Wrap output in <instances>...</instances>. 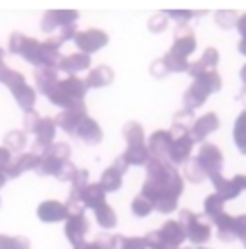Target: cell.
Returning a JSON list of instances; mask_svg holds the SVG:
<instances>
[{
  "label": "cell",
  "instance_id": "obj_1",
  "mask_svg": "<svg viewBox=\"0 0 246 249\" xmlns=\"http://www.w3.org/2000/svg\"><path fill=\"white\" fill-rule=\"evenodd\" d=\"M184 190L183 177L167 159L152 157L146 165V180L141 194L146 196L154 203V209L169 215L177 211L179 197Z\"/></svg>",
  "mask_w": 246,
  "mask_h": 249
},
{
  "label": "cell",
  "instance_id": "obj_2",
  "mask_svg": "<svg viewBox=\"0 0 246 249\" xmlns=\"http://www.w3.org/2000/svg\"><path fill=\"white\" fill-rule=\"evenodd\" d=\"M221 87H223V83H221V77H219L217 71H206V73H202L186 89V92L183 96V106H184L183 109L194 113L198 107H202L206 104V100L212 94L219 92Z\"/></svg>",
  "mask_w": 246,
  "mask_h": 249
},
{
  "label": "cell",
  "instance_id": "obj_3",
  "mask_svg": "<svg viewBox=\"0 0 246 249\" xmlns=\"http://www.w3.org/2000/svg\"><path fill=\"white\" fill-rule=\"evenodd\" d=\"M0 83H2L6 89H10V92L14 96L16 104L21 107L23 113L33 111V107H35V104H37V90L25 81V77H23L20 71H14V69L6 67V69L0 73Z\"/></svg>",
  "mask_w": 246,
  "mask_h": 249
},
{
  "label": "cell",
  "instance_id": "obj_4",
  "mask_svg": "<svg viewBox=\"0 0 246 249\" xmlns=\"http://www.w3.org/2000/svg\"><path fill=\"white\" fill-rule=\"evenodd\" d=\"M71 157V148L65 142H54L50 148H46L41 154V163L39 169L35 171L41 177H58L63 165Z\"/></svg>",
  "mask_w": 246,
  "mask_h": 249
},
{
  "label": "cell",
  "instance_id": "obj_5",
  "mask_svg": "<svg viewBox=\"0 0 246 249\" xmlns=\"http://www.w3.org/2000/svg\"><path fill=\"white\" fill-rule=\"evenodd\" d=\"M8 52L14 56H21L23 60L37 69L42 67V50H41V40L27 36L23 33H12L8 38Z\"/></svg>",
  "mask_w": 246,
  "mask_h": 249
},
{
  "label": "cell",
  "instance_id": "obj_6",
  "mask_svg": "<svg viewBox=\"0 0 246 249\" xmlns=\"http://www.w3.org/2000/svg\"><path fill=\"white\" fill-rule=\"evenodd\" d=\"M179 222L183 224L184 232H186V240H190L194 246H204L210 242L212 238V226L210 222H206L202 215L183 209L179 213Z\"/></svg>",
  "mask_w": 246,
  "mask_h": 249
},
{
  "label": "cell",
  "instance_id": "obj_7",
  "mask_svg": "<svg viewBox=\"0 0 246 249\" xmlns=\"http://www.w3.org/2000/svg\"><path fill=\"white\" fill-rule=\"evenodd\" d=\"M91 230V222L85 217V211L79 213H69V217L63 222V234L67 238V242L73 246V249L85 244V236Z\"/></svg>",
  "mask_w": 246,
  "mask_h": 249
},
{
  "label": "cell",
  "instance_id": "obj_8",
  "mask_svg": "<svg viewBox=\"0 0 246 249\" xmlns=\"http://www.w3.org/2000/svg\"><path fill=\"white\" fill-rule=\"evenodd\" d=\"M194 159H196V163L200 165V169L204 171V175L208 178L221 173V169H223V152L212 142L200 144V150H198Z\"/></svg>",
  "mask_w": 246,
  "mask_h": 249
},
{
  "label": "cell",
  "instance_id": "obj_9",
  "mask_svg": "<svg viewBox=\"0 0 246 249\" xmlns=\"http://www.w3.org/2000/svg\"><path fill=\"white\" fill-rule=\"evenodd\" d=\"M212 184L215 188V194H219L225 201L237 199L246 190V175H235L233 178H225L221 173L210 177Z\"/></svg>",
  "mask_w": 246,
  "mask_h": 249
},
{
  "label": "cell",
  "instance_id": "obj_10",
  "mask_svg": "<svg viewBox=\"0 0 246 249\" xmlns=\"http://www.w3.org/2000/svg\"><path fill=\"white\" fill-rule=\"evenodd\" d=\"M173 132V142L169 146V152H167V161L171 165H184L188 159H190V154H192V148H194V140L190 136V132Z\"/></svg>",
  "mask_w": 246,
  "mask_h": 249
},
{
  "label": "cell",
  "instance_id": "obj_11",
  "mask_svg": "<svg viewBox=\"0 0 246 249\" xmlns=\"http://www.w3.org/2000/svg\"><path fill=\"white\" fill-rule=\"evenodd\" d=\"M75 46L79 48V52L91 56L94 52L102 50L104 46H108L110 42V36L108 33L102 31V29H87V31H79L75 36Z\"/></svg>",
  "mask_w": 246,
  "mask_h": 249
},
{
  "label": "cell",
  "instance_id": "obj_12",
  "mask_svg": "<svg viewBox=\"0 0 246 249\" xmlns=\"http://www.w3.org/2000/svg\"><path fill=\"white\" fill-rule=\"evenodd\" d=\"M77 19H79V12L77 10H48L42 16L41 29L44 33H54L56 29L77 25Z\"/></svg>",
  "mask_w": 246,
  "mask_h": 249
},
{
  "label": "cell",
  "instance_id": "obj_13",
  "mask_svg": "<svg viewBox=\"0 0 246 249\" xmlns=\"http://www.w3.org/2000/svg\"><path fill=\"white\" fill-rule=\"evenodd\" d=\"M196 36H194V31L188 27V25H179L175 29V36H173V44L169 48V54L181 58V60H188V56L192 52H196Z\"/></svg>",
  "mask_w": 246,
  "mask_h": 249
},
{
  "label": "cell",
  "instance_id": "obj_14",
  "mask_svg": "<svg viewBox=\"0 0 246 249\" xmlns=\"http://www.w3.org/2000/svg\"><path fill=\"white\" fill-rule=\"evenodd\" d=\"M37 217L46 224L65 222V218L69 217V207L65 203L58 201V199H46L37 207Z\"/></svg>",
  "mask_w": 246,
  "mask_h": 249
},
{
  "label": "cell",
  "instance_id": "obj_15",
  "mask_svg": "<svg viewBox=\"0 0 246 249\" xmlns=\"http://www.w3.org/2000/svg\"><path fill=\"white\" fill-rule=\"evenodd\" d=\"M56 128H58V124H56V119H52V117H41V121L39 124L35 126V130H33V134H35V150H46V148H50L52 144H54V138H56Z\"/></svg>",
  "mask_w": 246,
  "mask_h": 249
},
{
  "label": "cell",
  "instance_id": "obj_16",
  "mask_svg": "<svg viewBox=\"0 0 246 249\" xmlns=\"http://www.w3.org/2000/svg\"><path fill=\"white\" fill-rule=\"evenodd\" d=\"M217 128H219V117H217V113L208 111V113H204L202 117H198L192 123V126H190V136H192L194 142L204 144L208 140V136L214 134Z\"/></svg>",
  "mask_w": 246,
  "mask_h": 249
},
{
  "label": "cell",
  "instance_id": "obj_17",
  "mask_svg": "<svg viewBox=\"0 0 246 249\" xmlns=\"http://www.w3.org/2000/svg\"><path fill=\"white\" fill-rule=\"evenodd\" d=\"M87 117V106H85V102L83 104H77V106H73V107H69V109H63L60 115L56 117V124L60 126L63 132H67V134H75V130H77V126L81 124V121Z\"/></svg>",
  "mask_w": 246,
  "mask_h": 249
},
{
  "label": "cell",
  "instance_id": "obj_18",
  "mask_svg": "<svg viewBox=\"0 0 246 249\" xmlns=\"http://www.w3.org/2000/svg\"><path fill=\"white\" fill-rule=\"evenodd\" d=\"M160 240L164 242V246L171 249H179L186 240V232H184L183 224L179 220H167L164 222V226L158 230Z\"/></svg>",
  "mask_w": 246,
  "mask_h": 249
},
{
  "label": "cell",
  "instance_id": "obj_19",
  "mask_svg": "<svg viewBox=\"0 0 246 249\" xmlns=\"http://www.w3.org/2000/svg\"><path fill=\"white\" fill-rule=\"evenodd\" d=\"M39 163H41V156L37 152H23V154H18L14 157L10 169L6 171V177L8 178H18L20 175L27 173V171H37L39 169Z\"/></svg>",
  "mask_w": 246,
  "mask_h": 249
},
{
  "label": "cell",
  "instance_id": "obj_20",
  "mask_svg": "<svg viewBox=\"0 0 246 249\" xmlns=\"http://www.w3.org/2000/svg\"><path fill=\"white\" fill-rule=\"evenodd\" d=\"M73 136H75V138H79L81 142L89 144V146H96V144H100V142H102L104 132H102V128H100L98 121L87 115V117L81 121V124L77 126V130H75V134H73Z\"/></svg>",
  "mask_w": 246,
  "mask_h": 249
},
{
  "label": "cell",
  "instance_id": "obj_21",
  "mask_svg": "<svg viewBox=\"0 0 246 249\" xmlns=\"http://www.w3.org/2000/svg\"><path fill=\"white\" fill-rule=\"evenodd\" d=\"M173 142V132L171 130H156L150 134L148 138V152L152 157H158V159H167V152H169V146Z\"/></svg>",
  "mask_w": 246,
  "mask_h": 249
},
{
  "label": "cell",
  "instance_id": "obj_22",
  "mask_svg": "<svg viewBox=\"0 0 246 249\" xmlns=\"http://www.w3.org/2000/svg\"><path fill=\"white\" fill-rule=\"evenodd\" d=\"M217 63H219V52H217V48L210 46V48H206V50L202 52L200 60L190 63V67H188L186 73H188L192 79H196V77H200V75L206 73V71H215Z\"/></svg>",
  "mask_w": 246,
  "mask_h": 249
},
{
  "label": "cell",
  "instance_id": "obj_23",
  "mask_svg": "<svg viewBox=\"0 0 246 249\" xmlns=\"http://www.w3.org/2000/svg\"><path fill=\"white\" fill-rule=\"evenodd\" d=\"M106 190L102 188L100 182H92L89 186H85L79 194V203L85 207V209H98L102 203H106Z\"/></svg>",
  "mask_w": 246,
  "mask_h": 249
},
{
  "label": "cell",
  "instance_id": "obj_24",
  "mask_svg": "<svg viewBox=\"0 0 246 249\" xmlns=\"http://www.w3.org/2000/svg\"><path fill=\"white\" fill-rule=\"evenodd\" d=\"M91 71V56L83 54V52H75L69 56H63L58 63V71H63L67 75H77L81 71Z\"/></svg>",
  "mask_w": 246,
  "mask_h": 249
},
{
  "label": "cell",
  "instance_id": "obj_25",
  "mask_svg": "<svg viewBox=\"0 0 246 249\" xmlns=\"http://www.w3.org/2000/svg\"><path fill=\"white\" fill-rule=\"evenodd\" d=\"M122 157L127 161V165H135V167H143L148 165V161L152 159L146 142H137V144H127V150L122 154Z\"/></svg>",
  "mask_w": 246,
  "mask_h": 249
},
{
  "label": "cell",
  "instance_id": "obj_26",
  "mask_svg": "<svg viewBox=\"0 0 246 249\" xmlns=\"http://www.w3.org/2000/svg\"><path fill=\"white\" fill-rule=\"evenodd\" d=\"M85 83L89 89H106L114 83V71L110 65H96L87 73Z\"/></svg>",
  "mask_w": 246,
  "mask_h": 249
},
{
  "label": "cell",
  "instance_id": "obj_27",
  "mask_svg": "<svg viewBox=\"0 0 246 249\" xmlns=\"http://www.w3.org/2000/svg\"><path fill=\"white\" fill-rule=\"evenodd\" d=\"M60 87L73 102H85V94L89 90V87L77 75H67L65 79H60Z\"/></svg>",
  "mask_w": 246,
  "mask_h": 249
},
{
  "label": "cell",
  "instance_id": "obj_28",
  "mask_svg": "<svg viewBox=\"0 0 246 249\" xmlns=\"http://www.w3.org/2000/svg\"><path fill=\"white\" fill-rule=\"evenodd\" d=\"M33 77H35L39 92L44 94V96L50 92L54 89V85L60 81L58 79V69H54V67H39V69H35Z\"/></svg>",
  "mask_w": 246,
  "mask_h": 249
},
{
  "label": "cell",
  "instance_id": "obj_29",
  "mask_svg": "<svg viewBox=\"0 0 246 249\" xmlns=\"http://www.w3.org/2000/svg\"><path fill=\"white\" fill-rule=\"evenodd\" d=\"M123 171H120L116 165H110L104 173H102V177H100V184L102 188L110 194V192H120L123 186Z\"/></svg>",
  "mask_w": 246,
  "mask_h": 249
},
{
  "label": "cell",
  "instance_id": "obj_30",
  "mask_svg": "<svg viewBox=\"0 0 246 249\" xmlns=\"http://www.w3.org/2000/svg\"><path fill=\"white\" fill-rule=\"evenodd\" d=\"M212 222L217 228V236L221 242H233L235 240V217H231L229 213H221Z\"/></svg>",
  "mask_w": 246,
  "mask_h": 249
},
{
  "label": "cell",
  "instance_id": "obj_31",
  "mask_svg": "<svg viewBox=\"0 0 246 249\" xmlns=\"http://www.w3.org/2000/svg\"><path fill=\"white\" fill-rule=\"evenodd\" d=\"M94 218H96L98 226L104 228V230H112V228H116V224H118V215H116V211L110 207L108 201L102 203L98 209H94Z\"/></svg>",
  "mask_w": 246,
  "mask_h": 249
},
{
  "label": "cell",
  "instance_id": "obj_32",
  "mask_svg": "<svg viewBox=\"0 0 246 249\" xmlns=\"http://www.w3.org/2000/svg\"><path fill=\"white\" fill-rule=\"evenodd\" d=\"M233 140H235V148L239 150V154L246 156V109L239 113V117L235 119L233 124Z\"/></svg>",
  "mask_w": 246,
  "mask_h": 249
},
{
  "label": "cell",
  "instance_id": "obj_33",
  "mask_svg": "<svg viewBox=\"0 0 246 249\" xmlns=\"http://www.w3.org/2000/svg\"><path fill=\"white\" fill-rule=\"evenodd\" d=\"M27 146V132L25 130H10L4 136V148H8L12 154H23V148Z\"/></svg>",
  "mask_w": 246,
  "mask_h": 249
},
{
  "label": "cell",
  "instance_id": "obj_34",
  "mask_svg": "<svg viewBox=\"0 0 246 249\" xmlns=\"http://www.w3.org/2000/svg\"><path fill=\"white\" fill-rule=\"evenodd\" d=\"M221 213H225V199L219 196V194H210L206 199H204V215L214 220L215 217H219Z\"/></svg>",
  "mask_w": 246,
  "mask_h": 249
},
{
  "label": "cell",
  "instance_id": "obj_35",
  "mask_svg": "<svg viewBox=\"0 0 246 249\" xmlns=\"http://www.w3.org/2000/svg\"><path fill=\"white\" fill-rule=\"evenodd\" d=\"M114 249H148V244L141 236L114 234Z\"/></svg>",
  "mask_w": 246,
  "mask_h": 249
},
{
  "label": "cell",
  "instance_id": "obj_36",
  "mask_svg": "<svg viewBox=\"0 0 246 249\" xmlns=\"http://www.w3.org/2000/svg\"><path fill=\"white\" fill-rule=\"evenodd\" d=\"M123 138L127 144H137V142H146L144 138V128L139 121H129L123 124Z\"/></svg>",
  "mask_w": 246,
  "mask_h": 249
},
{
  "label": "cell",
  "instance_id": "obj_37",
  "mask_svg": "<svg viewBox=\"0 0 246 249\" xmlns=\"http://www.w3.org/2000/svg\"><path fill=\"white\" fill-rule=\"evenodd\" d=\"M152 211H156V209H154V203L146 197V196H143V194H139V196L131 201V213H133L137 218L148 217Z\"/></svg>",
  "mask_w": 246,
  "mask_h": 249
},
{
  "label": "cell",
  "instance_id": "obj_38",
  "mask_svg": "<svg viewBox=\"0 0 246 249\" xmlns=\"http://www.w3.org/2000/svg\"><path fill=\"white\" fill-rule=\"evenodd\" d=\"M31 242L25 236H8L0 234V249H29Z\"/></svg>",
  "mask_w": 246,
  "mask_h": 249
},
{
  "label": "cell",
  "instance_id": "obj_39",
  "mask_svg": "<svg viewBox=\"0 0 246 249\" xmlns=\"http://www.w3.org/2000/svg\"><path fill=\"white\" fill-rule=\"evenodd\" d=\"M162 60H164V63H165V67H167L169 73H186L188 67H190V62H188V60H181V58H177V56H173V54H169V52H167Z\"/></svg>",
  "mask_w": 246,
  "mask_h": 249
},
{
  "label": "cell",
  "instance_id": "obj_40",
  "mask_svg": "<svg viewBox=\"0 0 246 249\" xmlns=\"http://www.w3.org/2000/svg\"><path fill=\"white\" fill-rule=\"evenodd\" d=\"M215 23L223 29H233L239 23V16H237V12H231V10L215 12Z\"/></svg>",
  "mask_w": 246,
  "mask_h": 249
},
{
  "label": "cell",
  "instance_id": "obj_41",
  "mask_svg": "<svg viewBox=\"0 0 246 249\" xmlns=\"http://www.w3.org/2000/svg\"><path fill=\"white\" fill-rule=\"evenodd\" d=\"M184 175H186V178H188L190 182H194V184H198V182H202V180L206 178V175H204V171L200 169V165L196 163V159L184 163Z\"/></svg>",
  "mask_w": 246,
  "mask_h": 249
},
{
  "label": "cell",
  "instance_id": "obj_42",
  "mask_svg": "<svg viewBox=\"0 0 246 249\" xmlns=\"http://www.w3.org/2000/svg\"><path fill=\"white\" fill-rule=\"evenodd\" d=\"M167 23H169V18L165 12H160V14H154L152 18L148 19V29L152 33H162L167 29Z\"/></svg>",
  "mask_w": 246,
  "mask_h": 249
},
{
  "label": "cell",
  "instance_id": "obj_43",
  "mask_svg": "<svg viewBox=\"0 0 246 249\" xmlns=\"http://www.w3.org/2000/svg\"><path fill=\"white\" fill-rule=\"evenodd\" d=\"M165 14H167V18L175 19L179 25H186L194 16H202V12H190V10H171Z\"/></svg>",
  "mask_w": 246,
  "mask_h": 249
},
{
  "label": "cell",
  "instance_id": "obj_44",
  "mask_svg": "<svg viewBox=\"0 0 246 249\" xmlns=\"http://www.w3.org/2000/svg\"><path fill=\"white\" fill-rule=\"evenodd\" d=\"M235 240H241L246 246V215L235 217Z\"/></svg>",
  "mask_w": 246,
  "mask_h": 249
},
{
  "label": "cell",
  "instance_id": "obj_45",
  "mask_svg": "<svg viewBox=\"0 0 246 249\" xmlns=\"http://www.w3.org/2000/svg\"><path fill=\"white\" fill-rule=\"evenodd\" d=\"M75 175H77V167L71 163V161H67L65 165H63V169L60 171V175L56 177L60 182H71L73 178H75Z\"/></svg>",
  "mask_w": 246,
  "mask_h": 249
},
{
  "label": "cell",
  "instance_id": "obj_46",
  "mask_svg": "<svg viewBox=\"0 0 246 249\" xmlns=\"http://www.w3.org/2000/svg\"><path fill=\"white\" fill-rule=\"evenodd\" d=\"M39 121H41V117H39V113H37L35 109L23 113V126H25V132H33L35 126L39 124Z\"/></svg>",
  "mask_w": 246,
  "mask_h": 249
},
{
  "label": "cell",
  "instance_id": "obj_47",
  "mask_svg": "<svg viewBox=\"0 0 246 249\" xmlns=\"http://www.w3.org/2000/svg\"><path fill=\"white\" fill-rule=\"evenodd\" d=\"M77 27L75 25H69V27H63V29H60V33H58V42L60 44H63V42H67V40H75V36H77Z\"/></svg>",
  "mask_w": 246,
  "mask_h": 249
},
{
  "label": "cell",
  "instance_id": "obj_48",
  "mask_svg": "<svg viewBox=\"0 0 246 249\" xmlns=\"http://www.w3.org/2000/svg\"><path fill=\"white\" fill-rule=\"evenodd\" d=\"M12 161H14V156H12V152L8 150V148H4V146H0V171H8L10 169V165H12Z\"/></svg>",
  "mask_w": 246,
  "mask_h": 249
},
{
  "label": "cell",
  "instance_id": "obj_49",
  "mask_svg": "<svg viewBox=\"0 0 246 249\" xmlns=\"http://www.w3.org/2000/svg\"><path fill=\"white\" fill-rule=\"evenodd\" d=\"M150 73H152L156 79H162V77L169 75V71H167V67H165V63H164L162 58L156 60V62H152V65H150Z\"/></svg>",
  "mask_w": 246,
  "mask_h": 249
},
{
  "label": "cell",
  "instance_id": "obj_50",
  "mask_svg": "<svg viewBox=\"0 0 246 249\" xmlns=\"http://www.w3.org/2000/svg\"><path fill=\"white\" fill-rule=\"evenodd\" d=\"M237 29H239V35H241V38H246V14L239 16V23H237Z\"/></svg>",
  "mask_w": 246,
  "mask_h": 249
},
{
  "label": "cell",
  "instance_id": "obj_51",
  "mask_svg": "<svg viewBox=\"0 0 246 249\" xmlns=\"http://www.w3.org/2000/svg\"><path fill=\"white\" fill-rule=\"evenodd\" d=\"M241 81H243V85H245V89H243L241 96H245L246 94V63L243 65V69H241Z\"/></svg>",
  "mask_w": 246,
  "mask_h": 249
},
{
  "label": "cell",
  "instance_id": "obj_52",
  "mask_svg": "<svg viewBox=\"0 0 246 249\" xmlns=\"http://www.w3.org/2000/svg\"><path fill=\"white\" fill-rule=\"evenodd\" d=\"M239 54L246 56V38H241V42H239Z\"/></svg>",
  "mask_w": 246,
  "mask_h": 249
},
{
  "label": "cell",
  "instance_id": "obj_53",
  "mask_svg": "<svg viewBox=\"0 0 246 249\" xmlns=\"http://www.w3.org/2000/svg\"><path fill=\"white\" fill-rule=\"evenodd\" d=\"M4 56H6V52H4L2 48H0V73H2L4 69H6V63H4Z\"/></svg>",
  "mask_w": 246,
  "mask_h": 249
},
{
  "label": "cell",
  "instance_id": "obj_54",
  "mask_svg": "<svg viewBox=\"0 0 246 249\" xmlns=\"http://www.w3.org/2000/svg\"><path fill=\"white\" fill-rule=\"evenodd\" d=\"M6 180H8V177H6V173L4 171H0V188L6 184Z\"/></svg>",
  "mask_w": 246,
  "mask_h": 249
},
{
  "label": "cell",
  "instance_id": "obj_55",
  "mask_svg": "<svg viewBox=\"0 0 246 249\" xmlns=\"http://www.w3.org/2000/svg\"><path fill=\"white\" fill-rule=\"evenodd\" d=\"M196 249H210V248H202V246H198Z\"/></svg>",
  "mask_w": 246,
  "mask_h": 249
}]
</instances>
